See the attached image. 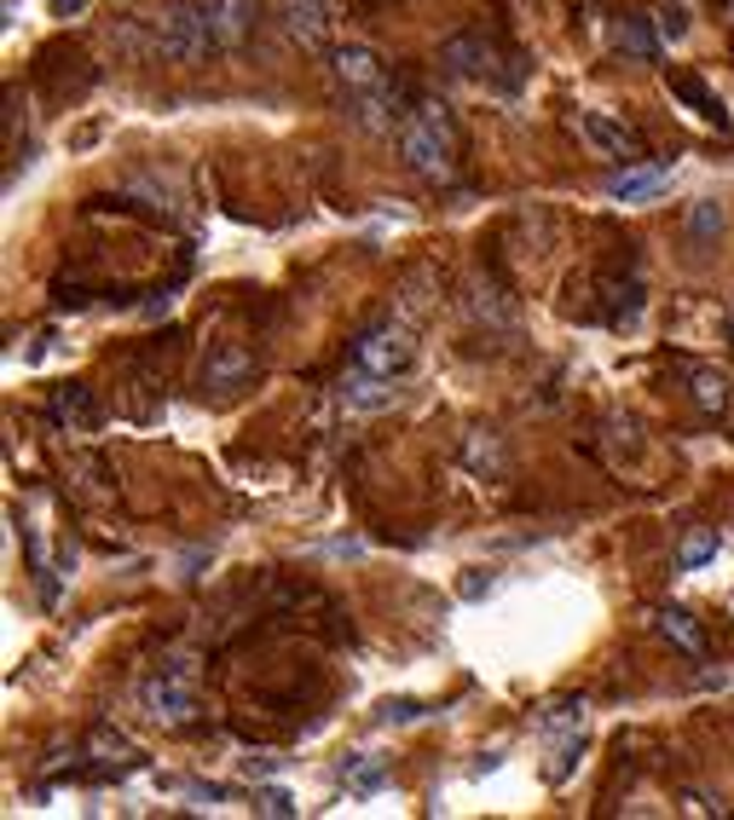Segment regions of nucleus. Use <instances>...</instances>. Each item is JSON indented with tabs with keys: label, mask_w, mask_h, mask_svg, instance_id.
<instances>
[{
	"label": "nucleus",
	"mask_w": 734,
	"mask_h": 820,
	"mask_svg": "<svg viewBox=\"0 0 734 820\" xmlns=\"http://www.w3.org/2000/svg\"><path fill=\"white\" fill-rule=\"evenodd\" d=\"M399 157L411 174L434 179V186H451L458 179V157H463V134L458 122H451L445 105H434V98H422V105H411V116H405L399 127Z\"/></svg>",
	"instance_id": "obj_1"
},
{
	"label": "nucleus",
	"mask_w": 734,
	"mask_h": 820,
	"mask_svg": "<svg viewBox=\"0 0 734 820\" xmlns=\"http://www.w3.org/2000/svg\"><path fill=\"white\" fill-rule=\"evenodd\" d=\"M157 53L168 64H202L209 53H220L202 0H174V7H162V18H157Z\"/></svg>",
	"instance_id": "obj_2"
},
{
	"label": "nucleus",
	"mask_w": 734,
	"mask_h": 820,
	"mask_svg": "<svg viewBox=\"0 0 734 820\" xmlns=\"http://www.w3.org/2000/svg\"><path fill=\"white\" fill-rule=\"evenodd\" d=\"M139 700H145V711L157 716V723H168V728H191V723H197V711H202L191 659H168L157 676H145Z\"/></svg>",
	"instance_id": "obj_3"
},
{
	"label": "nucleus",
	"mask_w": 734,
	"mask_h": 820,
	"mask_svg": "<svg viewBox=\"0 0 734 820\" xmlns=\"http://www.w3.org/2000/svg\"><path fill=\"white\" fill-rule=\"evenodd\" d=\"M353 365H365L376 376H405L417 365V341H411V318H382L359 329V341H353Z\"/></svg>",
	"instance_id": "obj_4"
},
{
	"label": "nucleus",
	"mask_w": 734,
	"mask_h": 820,
	"mask_svg": "<svg viewBox=\"0 0 734 820\" xmlns=\"http://www.w3.org/2000/svg\"><path fill=\"white\" fill-rule=\"evenodd\" d=\"M492 64H497V46L486 30H463L440 46V70L458 75V82H492Z\"/></svg>",
	"instance_id": "obj_5"
},
{
	"label": "nucleus",
	"mask_w": 734,
	"mask_h": 820,
	"mask_svg": "<svg viewBox=\"0 0 734 820\" xmlns=\"http://www.w3.org/2000/svg\"><path fill=\"white\" fill-rule=\"evenodd\" d=\"M243 381H255V347L214 341L209 358H202V388H209V393H238Z\"/></svg>",
	"instance_id": "obj_6"
},
{
	"label": "nucleus",
	"mask_w": 734,
	"mask_h": 820,
	"mask_svg": "<svg viewBox=\"0 0 734 820\" xmlns=\"http://www.w3.org/2000/svg\"><path fill=\"white\" fill-rule=\"evenodd\" d=\"M331 75H336V87H342L347 98L388 87V64L376 59L370 46H331Z\"/></svg>",
	"instance_id": "obj_7"
},
{
	"label": "nucleus",
	"mask_w": 734,
	"mask_h": 820,
	"mask_svg": "<svg viewBox=\"0 0 734 820\" xmlns=\"http://www.w3.org/2000/svg\"><path fill=\"white\" fill-rule=\"evenodd\" d=\"M284 30L307 46V53H331L336 41V18L324 0H284Z\"/></svg>",
	"instance_id": "obj_8"
},
{
	"label": "nucleus",
	"mask_w": 734,
	"mask_h": 820,
	"mask_svg": "<svg viewBox=\"0 0 734 820\" xmlns=\"http://www.w3.org/2000/svg\"><path fill=\"white\" fill-rule=\"evenodd\" d=\"M578 134H585L596 150H607V157H625V162L642 157V134L630 122H614L607 111H585V116H578Z\"/></svg>",
	"instance_id": "obj_9"
},
{
	"label": "nucleus",
	"mask_w": 734,
	"mask_h": 820,
	"mask_svg": "<svg viewBox=\"0 0 734 820\" xmlns=\"http://www.w3.org/2000/svg\"><path fill=\"white\" fill-rule=\"evenodd\" d=\"M394 376H376V370H365V365H353L347 376H342V404L347 410H388L394 404Z\"/></svg>",
	"instance_id": "obj_10"
},
{
	"label": "nucleus",
	"mask_w": 734,
	"mask_h": 820,
	"mask_svg": "<svg viewBox=\"0 0 734 820\" xmlns=\"http://www.w3.org/2000/svg\"><path fill=\"white\" fill-rule=\"evenodd\" d=\"M202 12H209V30L220 46H243L255 30V0H202Z\"/></svg>",
	"instance_id": "obj_11"
},
{
	"label": "nucleus",
	"mask_w": 734,
	"mask_h": 820,
	"mask_svg": "<svg viewBox=\"0 0 734 820\" xmlns=\"http://www.w3.org/2000/svg\"><path fill=\"white\" fill-rule=\"evenodd\" d=\"M671 93H677L682 105H689V111H694V116H700L705 127H717V134H728V111H723V98H717L712 87H705L700 75L677 70V75H671Z\"/></svg>",
	"instance_id": "obj_12"
},
{
	"label": "nucleus",
	"mask_w": 734,
	"mask_h": 820,
	"mask_svg": "<svg viewBox=\"0 0 734 820\" xmlns=\"http://www.w3.org/2000/svg\"><path fill=\"white\" fill-rule=\"evenodd\" d=\"M53 417H59V422H70V428H82V433H93V428H98V399H93V388H82V381L59 388Z\"/></svg>",
	"instance_id": "obj_13"
},
{
	"label": "nucleus",
	"mask_w": 734,
	"mask_h": 820,
	"mask_svg": "<svg viewBox=\"0 0 734 820\" xmlns=\"http://www.w3.org/2000/svg\"><path fill=\"white\" fill-rule=\"evenodd\" d=\"M434 295H440V272L434 266L405 272V284H399V318H422L428 306H434Z\"/></svg>",
	"instance_id": "obj_14"
},
{
	"label": "nucleus",
	"mask_w": 734,
	"mask_h": 820,
	"mask_svg": "<svg viewBox=\"0 0 734 820\" xmlns=\"http://www.w3.org/2000/svg\"><path fill=\"white\" fill-rule=\"evenodd\" d=\"M614 41H619V53L637 59V64H653V59H660V30H653V18H642V12L625 18Z\"/></svg>",
	"instance_id": "obj_15"
},
{
	"label": "nucleus",
	"mask_w": 734,
	"mask_h": 820,
	"mask_svg": "<svg viewBox=\"0 0 734 820\" xmlns=\"http://www.w3.org/2000/svg\"><path fill=\"white\" fill-rule=\"evenodd\" d=\"M689 399L700 417H723L728 410V376L723 370H689Z\"/></svg>",
	"instance_id": "obj_16"
},
{
	"label": "nucleus",
	"mask_w": 734,
	"mask_h": 820,
	"mask_svg": "<svg viewBox=\"0 0 734 820\" xmlns=\"http://www.w3.org/2000/svg\"><path fill=\"white\" fill-rule=\"evenodd\" d=\"M653 619H660V630H665V635H671V642H677L682 653H689V659H705V635H700V624H694L682 607H660Z\"/></svg>",
	"instance_id": "obj_17"
},
{
	"label": "nucleus",
	"mask_w": 734,
	"mask_h": 820,
	"mask_svg": "<svg viewBox=\"0 0 734 820\" xmlns=\"http://www.w3.org/2000/svg\"><path fill=\"white\" fill-rule=\"evenodd\" d=\"M469 306H474V318H486V324H497V329H515V301L503 295L497 284H474V290H469Z\"/></svg>",
	"instance_id": "obj_18"
},
{
	"label": "nucleus",
	"mask_w": 734,
	"mask_h": 820,
	"mask_svg": "<svg viewBox=\"0 0 734 820\" xmlns=\"http://www.w3.org/2000/svg\"><path fill=\"white\" fill-rule=\"evenodd\" d=\"M665 186V168H642V174H619L614 186H607V197H619V202H637V197H653Z\"/></svg>",
	"instance_id": "obj_19"
},
{
	"label": "nucleus",
	"mask_w": 734,
	"mask_h": 820,
	"mask_svg": "<svg viewBox=\"0 0 734 820\" xmlns=\"http://www.w3.org/2000/svg\"><path fill=\"white\" fill-rule=\"evenodd\" d=\"M87 751H93L98 763H134V746H128V734H116L111 723H98V728L87 734Z\"/></svg>",
	"instance_id": "obj_20"
},
{
	"label": "nucleus",
	"mask_w": 734,
	"mask_h": 820,
	"mask_svg": "<svg viewBox=\"0 0 734 820\" xmlns=\"http://www.w3.org/2000/svg\"><path fill=\"white\" fill-rule=\"evenodd\" d=\"M723 225H728V214L717 209L712 197H705V202H694V209H689V238H694V243H712V238H723Z\"/></svg>",
	"instance_id": "obj_21"
},
{
	"label": "nucleus",
	"mask_w": 734,
	"mask_h": 820,
	"mask_svg": "<svg viewBox=\"0 0 734 820\" xmlns=\"http://www.w3.org/2000/svg\"><path fill=\"white\" fill-rule=\"evenodd\" d=\"M544 728L549 734H578V728H585V700H555L544 711Z\"/></svg>",
	"instance_id": "obj_22"
},
{
	"label": "nucleus",
	"mask_w": 734,
	"mask_h": 820,
	"mask_svg": "<svg viewBox=\"0 0 734 820\" xmlns=\"http://www.w3.org/2000/svg\"><path fill=\"white\" fill-rule=\"evenodd\" d=\"M295 809H301V803L290 798L284 786H261V791H255V814H266V820H290Z\"/></svg>",
	"instance_id": "obj_23"
},
{
	"label": "nucleus",
	"mask_w": 734,
	"mask_h": 820,
	"mask_svg": "<svg viewBox=\"0 0 734 820\" xmlns=\"http://www.w3.org/2000/svg\"><path fill=\"white\" fill-rule=\"evenodd\" d=\"M712 555H717V532H712V526H700V532L689 537V544H682V567L694 572V567H705Z\"/></svg>",
	"instance_id": "obj_24"
},
{
	"label": "nucleus",
	"mask_w": 734,
	"mask_h": 820,
	"mask_svg": "<svg viewBox=\"0 0 734 820\" xmlns=\"http://www.w3.org/2000/svg\"><path fill=\"white\" fill-rule=\"evenodd\" d=\"M469 463L474 469H503V451H497V440H480V433H474V440H469Z\"/></svg>",
	"instance_id": "obj_25"
},
{
	"label": "nucleus",
	"mask_w": 734,
	"mask_h": 820,
	"mask_svg": "<svg viewBox=\"0 0 734 820\" xmlns=\"http://www.w3.org/2000/svg\"><path fill=\"white\" fill-rule=\"evenodd\" d=\"M422 716V700H388L382 705V723H417Z\"/></svg>",
	"instance_id": "obj_26"
},
{
	"label": "nucleus",
	"mask_w": 734,
	"mask_h": 820,
	"mask_svg": "<svg viewBox=\"0 0 734 820\" xmlns=\"http://www.w3.org/2000/svg\"><path fill=\"white\" fill-rule=\"evenodd\" d=\"M660 35H671V41H677V35H689V18H682L677 7H671V12H660Z\"/></svg>",
	"instance_id": "obj_27"
},
{
	"label": "nucleus",
	"mask_w": 734,
	"mask_h": 820,
	"mask_svg": "<svg viewBox=\"0 0 734 820\" xmlns=\"http://www.w3.org/2000/svg\"><path fill=\"white\" fill-rule=\"evenodd\" d=\"M682 809H689V814H723L712 798H700V791H682Z\"/></svg>",
	"instance_id": "obj_28"
},
{
	"label": "nucleus",
	"mask_w": 734,
	"mask_h": 820,
	"mask_svg": "<svg viewBox=\"0 0 734 820\" xmlns=\"http://www.w3.org/2000/svg\"><path fill=\"white\" fill-rule=\"evenodd\" d=\"M458 589H463V601H480V596H486V589H492V578H480V572H469V578H463Z\"/></svg>",
	"instance_id": "obj_29"
},
{
	"label": "nucleus",
	"mask_w": 734,
	"mask_h": 820,
	"mask_svg": "<svg viewBox=\"0 0 734 820\" xmlns=\"http://www.w3.org/2000/svg\"><path fill=\"white\" fill-rule=\"evenodd\" d=\"M82 7H87V0H53V12H59V18H70V12H82Z\"/></svg>",
	"instance_id": "obj_30"
}]
</instances>
